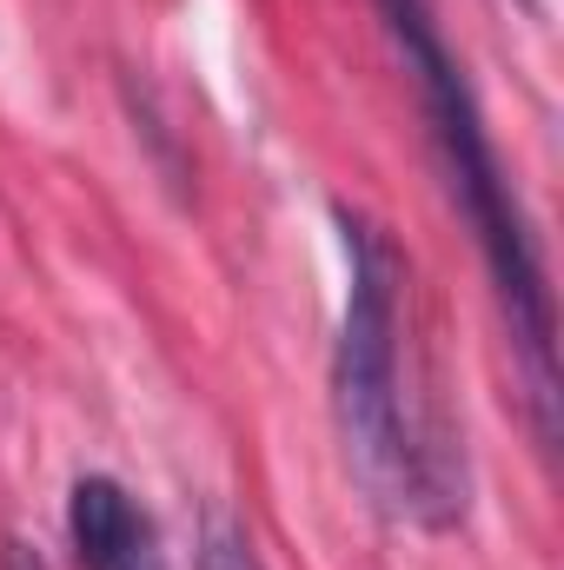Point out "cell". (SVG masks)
<instances>
[{"label": "cell", "instance_id": "1", "mask_svg": "<svg viewBox=\"0 0 564 570\" xmlns=\"http://www.w3.org/2000/svg\"><path fill=\"white\" fill-rule=\"evenodd\" d=\"M346 233V325L332 352V419L359 491L419 531H458L471 511L465 431L419 325L406 246L359 206H332Z\"/></svg>", "mask_w": 564, "mask_h": 570}, {"label": "cell", "instance_id": "2", "mask_svg": "<svg viewBox=\"0 0 564 570\" xmlns=\"http://www.w3.org/2000/svg\"><path fill=\"white\" fill-rule=\"evenodd\" d=\"M379 20L406 60V80L425 107V134L438 153L445 193L492 273L498 312L512 325V358L525 372V405H532V431L552 451L558 444V305H552V273L538 253V233L518 206V186L498 159V140L485 127V107L471 94L465 60L451 53L438 7L431 0H379Z\"/></svg>", "mask_w": 564, "mask_h": 570}, {"label": "cell", "instance_id": "3", "mask_svg": "<svg viewBox=\"0 0 564 570\" xmlns=\"http://www.w3.org/2000/svg\"><path fill=\"white\" fill-rule=\"evenodd\" d=\"M67 531H74V551H80L87 570H166L159 564L153 518L127 498V484H114V478H100V471L74 478Z\"/></svg>", "mask_w": 564, "mask_h": 570}, {"label": "cell", "instance_id": "4", "mask_svg": "<svg viewBox=\"0 0 564 570\" xmlns=\"http://www.w3.org/2000/svg\"><path fill=\"white\" fill-rule=\"evenodd\" d=\"M200 570H266V564H260V544H253V531L240 518L206 511V524H200Z\"/></svg>", "mask_w": 564, "mask_h": 570}, {"label": "cell", "instance_id": "5", "mask_svg": "<svg viewBox=\"0 0 564 570\" xmlns=\"http://www.w3.org/2000/svg\"><path fill=\"white\" fill-rule=\"evenodd\" d=\"M0 570H47V564H40V551H33V544L7 538V544H0Z\"/></svg>", "mask_w": 564, "mask_h": 570}]
</instances>
